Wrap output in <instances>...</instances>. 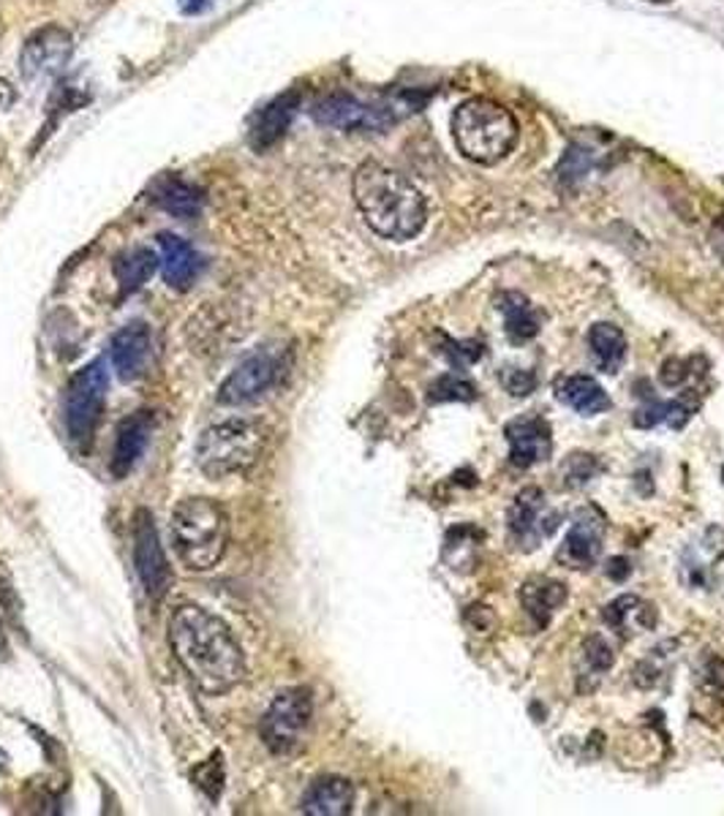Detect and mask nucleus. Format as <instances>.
Returning a JSON list of instances; mask_svg holds the SVG:
<instances>
[{
    "mask_svg": "<svg viewBox=\"0 0 724 816\" xmlns=\"http://www.w3.org/2000/svg\"><path fill=\"white\" fill-rule=\"evenodd\" d=\"M170 645L205 695H226L245 678L243 648L219 615L183 605L170 618Z\"/></svg>",
    "mask_w": 724,
    "mask_h": 816,
    "instance_id": "obj_1",
    "label": "nucleus"
},
{
    "mask_svg": "<svg viewBox=\"0 0 724 816\" xmlns=\"http://www.w3.org/2000/svg\"><path fill=\"white\" fill-rule=\"evenodd\" d=\"M352 188L362 218L378 237L406 243L425 229V197L400 172L376 161H365L354 172Z\"/></svg>",
    "mask_w": 724,
    "mask_h": 816,
    "instance_id": "obj_2",
    "label": "nucleus"
},
{
    "mask_svg": "<svg viewBox=\"0 0 724 816\" xmlns=\"http://www.w3.org/2000/svg\"><path fill=\"white\" fill-rule=\"evenodd\" d=\"M449 128H453V139L464 159L482 166L504 161L521 139V126H517L515 115L506 106L482 96L466 98L464 104L455 106Z\"/></svg>",
    "mask_w": 724,
    "mask_h": 816,
    "instance_id": "obj_3",
    "label": "nucleus"
},
{
    "mask_svg": "<svg viewBox=\"0 0 724 816\" xmlns=\"http://www.w3.org/2000/svg\"><path fill=\"white\" fill-rule=\"evenodd\" d=\"M230 545V517L213 499H183L172 512V547L191 572H208Z\"/></svg>",
    "mask_w": 724,
    "mask_h": 816,
    "instance_id": "obj_4",
    "label": "nucleus"
},
{
    "mask_svg": "<svg viewBox=\"0 0 724 816\" xmlns=\"http://www.w3.org/2000/svg\"><path fill=\"white\" fill-rule=\"evenodd\" d=\"M265 428L250 419H230L199 435L197 463L208 477L224 479L256 466L265 452Z\"/></svg>",
    "mask_w": 724,
    "mask_h": 816,
    "instance_id": "obj_5",
    "label": "nucleus"
},
{
    "mask_svg": "<svg viewBox=\"0 0 724 816\" xmlns=\"http://www.w3.org/2000/svg\"><path fill=\"white\" fill-rule=\"evenodd\" d=\"M107 362L96 360L74 373L66 389V430L71 441L87 446L98 422H102L104 406H107Z\"/></svg>",
    "mask_w": 724,
    "mask_h": 816,
    "instance_id": "obj_6",
    "label": "nucleus"
},
{
    "mask_svg": "<svg viewBox=\"0 0 724 816\" xmlns=\"http://www.w3.org/2000/svg\"><path fill=\"white\" fill-rule=\"evenodd\" d=\"M314 715L308 689H287L270 702L259 721V735L272 754H289L303 743Z\"/></svg>",
    "mask_w": 724,
    "mask_h": 816,
    "instance_id": "obj_7",
    "label": "nucleus"
},
{
    "mask_svg": "<svg viewBox=\"0 0 724 816\" xmlns=\"http://www.w3.org/2000/svg\"><path fill=\"white\" fill-rule=\"evenodd\" d=\"M311 117L319 126L338 128V131L378 133L395 126L400 120V112L395 109L393 102L367 104L358 96H349V93H330L311 106Z\"/></svg>",
    "mask_w": 724,
    "mask_h": 816,
    "instance_id": "obj_8",
    "label": "nucleus"
},
{
    "mask_svg": "<svg viewBox=\"0 0 724 816\" xmlns=\"http://www.w3.org/2000/svg\"><path fill=\"white\" fill-rule=\"evenodd\" d=\"M133 567H137L142 588L150 599H164L172 588V567L166 561V552L159 541L150 512L139 510L133 517Z\"/></svg>",
    "mask_w": 724,
    "mask_h": 816,
    "instance_id": "obj_9",
    "label": "nucleus"
},
{
    "mask_svg": "<svg viewBox=\"0 0 724 816\" xmlns=\"http://www.w3.org/2000/svg\"><path fill=\"white\" fill-rule=\"evenodd\" d=\"M74 53V42H71L69 31L58 25H47L42 31L33 33L25 42L20 55V71L25 82H38V80H52L60 71L66 69V63L71 60Z\"/></svg>",
    "mask_w": 724,
    "mask_h": 816,
    "instance_id": "obj_10",
    "label": "nucleus"
},
{
    "mask_svg": "<svg viewBox=\"0 0 724 816\" xmlns=\"http://www.w3.org/2000/svg\"><path fill=\"white\" fill-rule=\"evenodd\" d=\"M278 382V360L267 351L245 357L219 389V404L243 406L261 398Z\"/></svg>",
    "mask_w": 724,
    "mask_h": 816,
    "instance_id": "obj_11",
    "label": "nucleus"
},
{
    "mask_svg": "<svg viewBox=\"0 0 724 816\" xmlns=\"http://www.w3.org/2000/svg\"><path fill=\"white\" fill-rule=\"evenodd\" d=\"M510 534L523 550H534L539 539L553 534L559 525V512H548L545 493L539 488H526L515 501H512L510 514H506Z\"/></svg>",
    "mask_w": 724,
    "mask_h": 816,
    "instance_id": "obj_12",
    "label": "nucleus"
},
{
    "mask_svg": "<svg viewBox=\"0 0 724 816\" xmlns=\"http://www.w3.org/2000/svg\"><path fill=\"white\" fill-rule=\"evenodd\" d=\"M506 441H510V461L517 468H532L545 463L553 452V430L542 417H517L506 422Z\"/></svg>",
    "mask_w": 724,
    "mask_h": 816,
    "instance_id": "obj_13",
    "label": "nucleus"
},
{
    "mask_svg": "<svg viewBox=\"0 0 724 816\" xmlns=\"http://www.w3.org/2000/svg\"><path fill=\"white\" fill-rule=\"evenodd\" d=\"M109 357L122 382H137L150 371L153 362V335L144 322H131L115 333Z\"/></svg>",
    "mask_w": 724,
    "mask_h": 816,
    "instance_id": "obj_14",
    "label": "nucleus"
},
{
    "mask_svg": "<svg viewBox=\"0 0 724 816\" xmlns=\"http://www.w3.org/2000/svg\"><path fill=\"white\" fill-rule=\"evenodd\" d=\"M605 547V520L594 510L577 512L564 545H561L559 561L570 569H588L597 563Z\"/></svg>",
    "mask_w": 724,
    "mask_h": 816,
    "instance_id": "obj_15",
    "label": "nucleus"
},
{
    "mask_svg": "<svg viewBox=\"0 0 724 816\" xmlns=\"http://www.w3.org/2000/svg\"><path fill=\"white\" fill-rule=\"evenodd\" d=\"M297 109H300V93L289 91V93H283V96L272 98L265 109L256 112L254 126H250V133H248L250 148H254L256 153H265L267 148H272V144H276L278 139L287 133V128L292 126Z\"/></svg>",
    "mask_w": 724,
    "mask_h": 816,
    "instance_id": "obj_16",
    "label": "nucleus"
},
{
    "mask_svg": "<svg viewBox=\"0 0 724 816\" xmlns=\"http://www.w3.org/2000/svg\"><path fill=\"white\" fill-rule=\"evenodd\" d=\"M150 433H153V417L150 411H137L133 417L122 419L118 428V439H115L113 461H109V471L122 479L133 471L139 457L148 450Z\"/></svg>",
    "mask_w": 724,
    "mask_h": 816,
    "instance_id": "obj_17",
    "label": "nucleus"
},
{
    "mask_svg": "<svg viewBox=\"0 0 724 816\" xmlns=\"http://www.w3.org/2000/svg\"><path fill=\"white\" fill-rule=\"evenodd\" d=\"M159 248H161V272H164L166 287L177 289V292H186L191 289V283L197 281L199 272H202V259H199L197 250L186 243L177 234H159Z\"/></svg>",
    "mask_w": 724,
    "mask_h": 816,
    "instance_id": "obj_18",
    "label": "nucleus"
},
{
    "mask_svg": "<svg viewBox=\"0 0 724 816\" xmlns=\"http://www.w3.org/2000/svg\"><path fill=\"white\" fill-rule=\"evenodd\" d=\"M354 806V784L341 776L316 779L303 795V814L311 816H343Z\"/></svg>",
    "mask_w": 724,
    "mask_h": 816,
    "instance_id": "obj_19",
    "label": "nucleus"
},
{
    "mask_svg": "<svg viewBox=\"0 0 724 816\" xmlns=\"http://www.w3.org/2000/svg\"><path fill=\"white\" fill-rule=\"evenodd\" d=\"M150 199L175 218H197L202 212L205 191L177 175H161L150 186Z\"/></svg>",
    "mask_w": 724,
    "mask_h": 816,
    "instance_id": "obj_20",
    "label": "nucleus"
},
{
    "mask_svg": "<svg viewBox=\"0 0 724 816\" xmlns=\"http://www.w3.org/2000/svg\"><path fill=\"white\" fill-rule=\"evenodd\" d=\"M495 307L504 316V333L512 343H526L542 329V313L517 292H501Z\"/></svg>",
    "mask_w": 724,
    "mask_h": 816,
    "instance_id": "obj_21",
    "label": "nucleus"
},
{
    "mask_svg": "<svg viewBox=\"0 0 724 816\" xmlns=\"http://www.w3.org/2000/svg\"><path fill=\"white\" fill-rule=\"evenodd\" d=\"M567 599V588L564 583L559 580H548V578H532L523 583L521 588V602L526 607L528 618H534V623L542 629L553 613L564 605Z\"/></svg>",
    "mask_w": 724,
    "mask_h": 816,
    "instance_id": "obj_22",
    "label": "nucleus"
},
{
    "mask_svg": "<svg viewBox=\"0 0 724 816\" xmlns=\"http://www.w3.org/2000/svg\"><path fill=\"white\" fill-rule=\"evenodd\" d=\"M605 620L612 631H618L621 637L640 634V631L654 629L656 613L649 602L638 599V596H618L616 602H610L605 610Z\"/></svg>",
    "mask_w": 724,
    "mask_h": 816,
    "instance_id": "obj_23",
    "label": "nucleus"
},
{
    "mask_svg": "<svg viewBox=\"0 0 724 816\" xmlns=\"http://www.w3.org/2000/svg\"><path fill=\"white\" fill-rule=\"evenodd\" d=\"M588 346H592V357L597 368L607 376L621 371L623 360H627V335L621 327L610 322H599L588 329Z\"/></svg>",
    "mask_w": 724,
    "mask_h": 816,
    "instance_id": "obj_24",
    "label": "nucleus"
},
{
    "mask_svg": "<svg viewBox=\"0 0 724 816\" xmlns=\"http://www.w3.org/2000/svg\"><path fill=\"white\" fill-rule=\"evenodd\" d=\"M559 400L583 417H597L610 408L605 387L592 376H570L559 384Z\"/></svg>",
    "mask_w": 724,
    "mask_h": 816,
    "instance_id": "obj_25",
    "label": "nucleus"
},
{
    "mask_svg": "<svg viewBox=\"0 0 724 816\" xmlns=\"http://www.w3.org/2000/svg\"><path fill=\"white\" fill-rule=\"evenodd\" d=\"M161 267V256L150 248H131L115 259L113 272L120 283L122 294L139 292Z\"/></svg>",
    "mask_w": 724,
    "mask_h": 816,
    "instance_id": "obj_26",
    "label": "nucleus"
},
{
    "mask_svg": "<svg viewBox=\"0 0 724 816\" xmlns=\"http://www.w3.org/2000/svg\"><path fill=\"white\" fill-rule=\"evenodd\" d=\"M698 411V398H689V395H681L676 400H649V406L640 408L634 413V424L638 428H654V424H667L673 430H681L689 419L694 417Z\"/></svg>",
    "mask_w": 724,
    "mask_h": 816,
    "instance_id": "obj_27",
    "label": "nucleus"
},
{
    "mask_svg": "<svg viewBox=\"0 0 724 816\" xmlns=\"http://www.w3.org/2000/svg\"><path fill=\"white\" fill-rule=\"evenodd\" d=\"M428 400H431V404H449V400H464V404H471V400H477V389H475V384L466 382V378L447 373V376L436 378V382L431 384V389H428Z\"/></svg>",
    "mask_w": 724,
    "mask_h": 816,
    "instance_id": "obj_28",
    "label": "nucleus"
},
{
    "mask_svg": "<svg viewBox=\"0 0 724 816\" xmlns=\"http://www.w3.org/2000/svg\"><path fill=\"white\" fill-rule=\"evenodd\" d=\"M599 471V463L594 455H570L561 466V477L567 479V488H583Z\"/></svg>",
    "mask_w": 724,
    "mask_h": 816,
    "instance_id": "obj_29",
    "label": "nucleus"
},
{
    "mask_svg": "<svg viewBox=\"0 0 724 816\" xmlns=\"http://www.w3.org/2000/svg\"><path fill=\"white\" fill-rule=\"evenodd\" d=\"M191 776L194 781H197L199 790H205L210 801H215V797L221 795V790H224V765H221V754H215L208 762L199 765Z\"/></svg>",
    "mask_w": 724,
    "mask_h": 816,
    "instance_id": "obj_30",
    "label": "nucleus"
},
{
    "mask_svg": "<svg viewBox=\"0 0 724 816\" xmlns=\"http://www.w3.org/2000/svg\"><path fill=\"white\" fill-rule=\"evenodd\" d=\"M588 170H592V153L583 150L581 144H572L564 153V159H561L559 177L567 183H577L588 175Z\"/></svg>",
    "mask_w": 724,
    "mask_h": 816,
    "instance_id": "obj_31",
    "label": "nucleus"
},
{
    "mask_svg": "<svg viewBox=\"0 0 724 816\" xmlns=\"http://www.w3.org/2000/svg\"><path fill=\"white\" fill-rule=\"evenodd\" d=\"M501 384L506 387V393H512L515 398H526L537 389V376L532 371H521V368H504L501 373Z\"/></svg>",
    "mask_w": 724,
    "mask_h": 816,
    "instance_id": "obj_32",
    "label": "nucleus"
},
{
    "mask_svg": "<svg viewBox=\"0 0 724 816\" xmlns=\"http://www.w3.org/2000/svg\"><path fill=\"white\" fill-rule=\"evenodd\" d=\"M586 658L594 669H607L612 664V651L603 637H594L586 645Z\"/></svg>",
    "mask_w": 724,
    "mask_h": 816,
    "instance_id": "obj_33",
    "label": "nucleus"
},
{
    "mask_svg": "<svg viewBox=\"0 0 724 816\" xmlns=\"http://www.w3.org/2000/svg\"><path fill=\"white\" fill-rule=\"evenodd\" d=\"M210 5H213V0H180L183 14H202Z\"/></svg>",
    "mask_w": 724,
    "mask_h": 816,
    "instance_id": "obj_34",
    "label": "nucleus"
},
{
    "mask_svg": "<svg viewBox=\"0 0 724 816\" xmlns=\"http://www.w3.org/2000/svg\"><path fill=\"white\" fill-rule=\"evenodd\" d=\"M5 653H9V637H5L3 620H0V658H5Z\"/></svg>",
    "mask_w": 724,
    "mask_h": 816,
    "instance_id": "obj_35",
    "label": "nucleus"
},
{
    "mask_svg": "<svg viewBox=\"0 0 724 816\" xmlns=\"http://www.w3.org/2000/svg\"><path fill=\"white\" fill-rule=\"evenodd\" d=\"M716 248H720V254L724 259V221H720V226H716Z\"/></svg>",
    "mask_w": 724,
    "mask_h": 816,
    "instance_id": "obj_36",
    "label": "nucleus"
},
{
    "mask_svg": "<svg viewBox=\"0 0 724 816\" xmlns=\"http://www.w3.org/2000/svg\"><path fill=\"white\" fill-rule=\"evenodd\" d=\"M649 3H670V0H649Z\"/></svg>",
    "mask_w": 724,
    "mask_h": 816,
    "instance_id": "obj_37",
    "label": "nucleus"
}]
</instances>
